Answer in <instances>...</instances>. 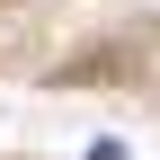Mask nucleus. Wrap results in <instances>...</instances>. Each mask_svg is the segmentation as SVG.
Returning a JSON list of instances; mask_svg holds the SVG:
<instances>
[{"mask_svg": "<svg viewBox=\"0 0 160 160\" xmlns=\"http://www.w3.org/2000/svg\"><path fill=\"white\" fill-rule=\"evenodd\" d=\"M89 160H125V142H116V133H107V142H89Z\"/></svg>", "mask_w": 160, "mask_h": 160, "instance_id": "f257e3e1", "label": "nucleus"}]
</instances>
